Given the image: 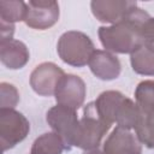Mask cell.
I'll list each match as a JSON object with an SVG mask.
<instances>
[{
  "label": "cell",
  "instance_id": "1",
  "mask_svg": "<svg viewBox=\"0 0 154 154\" xmlns=\"http://www.w3.org/2000/svg\"><path fill=\"white\" fill-rule=\"evenodd\" d=\"M150 16L142 8H134L123 20L99 28V38L105 48L111 53L128 54L142 46L141 29Z\"/></svg>",
  "mask_w": 154,
  "mask_h": 154
},
{
  "label": "cell",
  "instance_id": "2",
  "mask_svg": "<svg viewBox=\"0 0 154 154\" xmlns=\"http://www.w3.org/2000/svg\"><path fill=\"white\" fill-rule=\"evenodd\" d=\"M57 52L65 64L75 67H82L89 63L90 57L95 52V47L87 34L70 30L59 37Z\"/></svg>",
  "mask_w": 154,
  "mask_h": 154
},
{
  "label": "cell",
  "instance_id": "3",
  "mask_svg": "<svg viewBox=\"0 0 154 154\" xmlns=\"http://www.w3.org/2000/svg\"><path fill=\"white\" fill-rule=\"evenodd\" d=\"M111 125L105 123L97 114L94 102H89L83 109V117L79 119L75 147L83 150L99 148L102 137L107 134Z\"/></svg>",
  "mask_w": 154,
  "mask_h": 154
},
{
  "label": "cell",
  "instance_id": "4",
  "mask_svg": "<svg viewBox=\"0 0 154 154\" xmlns=\"http://www.w3.org/2000/svg\"><path fill=\"white\" fill-rule=\"evenodd\" d=\"M30 131V123L14 108H0V144L2 152L22 142Z\"/></svg>",
  "mask_w": 154,
  "mask_h": 154
},
{
  "label": "cell",
  "instance_id": "5",
  "mask_svg": "<svg viewBox=\"0 0 154 154\" xmlns=\"http://www.w3.org/2000/svg\"><path fill=\"white\" fill-rule=\"evenodd\" d=\"M46 120L54 132H57L65 143L66 149L75 147L79 119L75 109L58 105L47 111Z\"/></svg>",
  "mask_w": 154,
  "mask_h": 154
},
{
  "label": "cell",
  "instance_id": "6",
  "mask_svg": "<svg viewBox=\"0 0 154 154\" xmlns=\"http://www.w3.org/2000/svg\"><path fill=\"white\" fill-rule=\"evenodd\" d=\"M87 94V87L84 81L76 75L65 73L57 88H55V101L58 105L72 108L77 111L84 102Z\"/></svg>",
  "mask_w": 154,
  "mask_h": 154
},
{
  "label": "cell",
  "instance_id": "7",
  "mask_svg": "<svg viewBox=\"0 0 154 154\" xmlns=\"http://www.w3.org/2000/svg\"><path fill=\"white\" fill-rule=\"evenodd\" d=\"M28 10L25 24L36 30H46L59 20V5L53 0H30L26 2Z\"/></svg>",
  "mask_w": 154,
  "mask_h": 154
},
{
  "label": "cell",
  "instance_id": "8",
  "mask_svg": "<svg viewBox=\"0 0 154 154\" xmlns=\"http://www.w3.org/2000/svg\"><path fill=\"white\" fill-rule=\"evenodd\" d=\"M64 71L54 63H42L37 65L30 75V87L41 96H51L64 76Z\"/></svg>",
  "mask_w": 154,
  "mask_h": 154
},
{
  "label": "cell",
  "instance_id": "9",
  "mask_svg": "<svg viewBox=\"0 0 154 154\" xmlns=\"http://www.w3.org/2000/svg\"><path fill=\"white\" fill-rule=\"evenodd\" d=\"M136 7L137 2L129 0H93L90 2L94 17L102 23L111 24L123 20Z\"/></svg>",
  "mask_w": 154,
  "mask_h": 154
},
{
  "label": "cell",
  "instance_id": "10",
  "mask_svg": "<svg viewBox=\"0 0 154 154\" xmlns=\"http://www.w3.org/2000/svg\"><path fill=\"white\" fill-rule=\"evenodd\" d=\"M137 135L131 130L116 126L103 143L106 154H142V146Z\"/></svg>",
  "mask_w": 154,
  "mask_h": 154
},
{
  "label": "cell",
  "instance_id": "11",
  "mask_svg": "<svg viewBox=\"0 0 154 154\" xmlns=\"http://www.w3.org/2000/svg\"><path fill=\"white\" fill-rule=\"evenodd\" d=\"M94 76L102 81H113L119 77L122 65L119 59L108 51L95 49L88 63Z\"/></svg>",
  "mask_w": 154,
  "mask_h": 154
},
{
  "label": "cell",
  "instance_id": "12",
  "mask_svg": "<svg viewBox=\"0 0 154 154\" xmlns=\"http://www.w3.org/2000/svg\"><path fill=\"white\" fill-rule=\"evenodd\" d=\"M30 59L29 49L19 40L0 42V60L10 70H18L26 65Z\"/></svg>",
  "mask_w": 154,
  "mask_h": 154
},
{
  "label": "cell",
  "instance_id": "13",
  "mask_svg": "<svg viewBox=\"0 0 154 154\" xmlns=\"http://www.w3.org/2000/svg\"><path fill=\"white\" fill-rule=\"evenodd\" d=\"M125 97L126 96L118 90H106L101 93L94 101L95 109L100 118L108 125L116 123L118 112Z\"/></svg>",
  "mask_w": 154,
  "mask_h": 154
},
{
  "label": "cell",
  "instance_id": "14",
  "mask_svg": "<svg viewBox=\"0 0 154 154\" xmlns=\"http://www.w3.org/2000/svg\"><path fill=\"white\" fill-rule=\"evenodd\" d=\"M65 149L66 147L61 137L52 131L38 136L34 141L30 154H61Z\"/></svg>",
  "mask_w": 154,
  "mask_h": 154
},
{
  "label": "cell",
  "instance_id": "15",
  "mask_svg": "<svg viewBox=\"0 0 154 154\" xmlns=\"http://www.w3.org/2000/svg\"><path fill=\"white\" fill-rule=\"evenodd\" d=\"M132 70L142 76H154V52L141 46L130 54Z\"/></svg>",
  "mask_w": 154,
  "mask_h": 154
},
{
  "label": "cell",
  "instance_id": "16",
  "mask_svg": "<svg viewBox=\"0 0 154 154\" xmlns=\"http://www.w3.org/2000/svg\"><path fill=\"white\" fill-rule=\"evenodd\" d=\"M135 134L142 144L154 149V107L148 111L140 112Z\"/></svg>",
  "mask_w": 154,
  "mask_h": 154
},
{
  "label": "cell",
  "instance_id": "17",
  "mask_svg": "<svg viewBox=\"0 0 154 154\" xmlns=\"http://www.w3.org/2000/svg\"><path fill=\"white\" fill-rule=\"evenodd\" d=\"M28 5L20 0H1L0 1V20L12 23L25 19Z\"/></svg>",
  "mask_w": 154,
  "mask_h": 154
},
{
  "label": "cell",
  "instance_id": "18",
  "mask_svg": "<svg viewBox=\"0 0 154 154\" xmlns=\"http://www.w3.org/2000/svg\"><path fill=\"white\" fill-rule=\"evenodd\" d=\"M135 100L140 112L154 107V81L147 79L138 83L135 90Z\"/></svg>",
  "mask_w": 154,
  "mask_h": 154
},
{
  "label": "cell",
  "instance_id": "19",
  "mask_svg": "<svg viewBox=\"0 0 154 154\" xmlns=\"http://www.w3.org/2000/svg\"><path fill=\"white\" fill-rule=\"evenodd\" d=\"M19 101V93L13 84L0 83V108H14Z\"/></svg>",
  "mask_w": 154,
  "mask_h": 154
},
{
  "label": "cell",
  "instance_id": "20",
  "mask_svg": "<svg viewBox=\"0 0 154 154\" xmlns=\"http://www.w3.org/2000/svg\"><path fill=\"white\" fill-rule=\"evenodd\" d=\"M142 46L154 52V18L149 17L142 25L141 29Z\"/></svg>",
  "mask_w": 154,
  "mask_h": 154
},
{
  "label": "cell",
  "instance_id": "21",
  "mask_svg": "<svg viewBox=\"0 0 154 154\" xmlns=\"http://www.w3.org/2000/svg\"><path fill=\"white\" fill-rule=\"evenodd\" d=\"M0 32H1L0 42L12 40L13 38V34H14V24L0 20Z\"/></svg>",
  "mask_w": 154,
  "mask_h": 154
},
{
  "label": "cell",
  "instance_id": "22",
  "mask_svg": "<svg viewBox=\"0 0 154 154\" xmlns=\"http://www.w3.org/2000/svg\"><path fill=\"white\" fill-rule=\"evenodd\" d=\"M83 154H106L103 150L99 149V148H95V149H89V150H84Z\"/></svg>",
  "mask_w": 154,
  "mask_h": 154
}]
</instances>
